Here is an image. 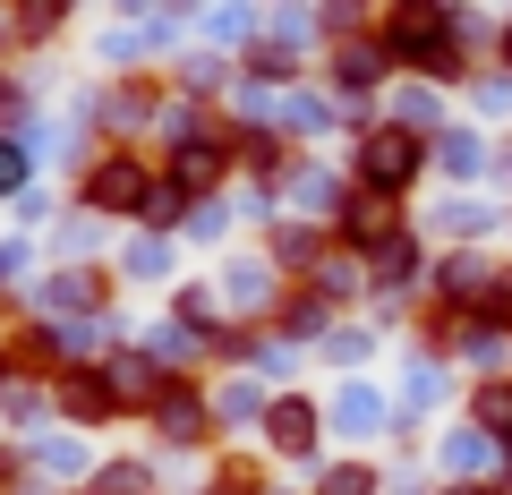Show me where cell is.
Segmentation results:
<instances>
[{
  "mask_svg": "<svg viewBox=\"0 0 512 495\" xmlns=\"http://www.w3.org/2000/svg\"><path fill=\"white\" fill-rule=\"evenodd\" d=\"M461 35H470V18H453V9H436V0H402V9H384L376 43L384 60H402V69L419 77H461Z\"/></svg>",
  "mask_w": 512,
  "mask_h": 495,
  "instance_id": "1",
  "label": "cell"
},
{
  "mask_svg": "<svg viewBox=\"0 0 512 495\" xmlns=\"http://www.w3.org/2000/svg\"><path fill=\"white\" fill-rule=\"evenodd\" d=\"M419 171H427V137L419 129L393 120V129H367L359 137V188H367V197H402Z\"/></svg>",
  "mask_w": 512,
  "mask_h": 495,
  "instance_id": "2",
  "label": "cell"
},
{
  "mask_svg": "<svg viewBox=\"0 0 512 495\" xmlns=\"http://www.w3.org/2000/svg\"><path fill=\"white\" fill-rule=\"evenodd\" d=\"M86 205H103V214H146V205H154L146 163H128V154L94 163V171H86Z\"/></svg>",
  "mask_w": 512,
  "mask_h": 495,
  "instance_id": "3",
  "label": "cell"
},
{
  "mask_svg": "<svg viewBox=\"0 0 512 495\" xmlns=\"http://www.w3.org/2000/svg\"><path fill=\"white\" fill-rule=\"evenodd\" d=\"M333 231H342V248H393V239H402V214H393V197H367L359 188Z\"/></svg>",
  "mask_w": 512,
  "mask_h": 495,
  "instance_id": "4",
  "label": "cell"
},
{
  "mask_svg": "<svg viewBox=\"0 0 512 495\" xmlns=\"http://www.w3.org/2000/svg\"><path fill=\"white\" fill-rule=\"evenodd\" d=\"M154 427H163L171 444H197L205 436V402L188 385H163V393H154Z\"/></svg>",
  "mask_w": 512,
  "mask_h": 495,
  "instance_id": "5",
  "label": "cell"
},
{
  "mask_svg": "<svg viewBox=\"0 0 512 495\" xmlns=\"http://www.w3.org/2000/svg\"><path fill=\"white\" fill-rule=\"evenodd\" d=\"M265 427H274V444H282V453H308V444H316V402L282 393V402L265 410Z\"/></svg>",
  "mask_w": 512,
  "mask_h": 495,
  "instance_id": "6",
  "label": "cell"
},
{
  "mask_svg": "<svg viewBox=\"0 0 512 495\" xmlns=\"http://www.w3.org/2000/svg\"><path fill=\"white\" fill-rule=\"evenodd\" d=\"M60 410H69V419H86V427L120 419V410H111V376H69V385H60Z\"/></svg>",
  "mask_w": 512,
  "mask_h": 495,
  "instance_id": "7",
  "label": "cell"
},
{
  "mask_svg": "<svg viewBox=\"0 0 512 495\" xmlns=\"http://www.w3.org/2000/svg\"><path fill=\"white\" fill-rule=\"evenodd\" d=\"M384 69H393V60H384V43H350V52L333 60V86H342V94H367Z\"/></svg>",
  "mask_w": 512,
  "mask_h": 495,
  "instance_id": "8",
  "label": "cell"
},
{
  "mask_svg": "<svg viewBox=\"0 0 512 495\" xmlns=\"http://www.w3.org/2000/svg\"><path fill=\"white\" fill-rule=\"evenodd\" d=\"M376 282H393V291H410V282H419V239H393V248H376Z\"/></svg>",
  "mask_w": 512,
  "mask_h": 495,
  "instance_id": "9",
  "label": "cell"
},
{
  "mask_svg": "<svg viewBox=\"0 0 512 495\" xmlns=\"http://www.w3.org/2000/svg\"><path fill=\"white\" fill-rule=\"evenodd\" d=\"M478 163H487V146H478L470 129H453V137H444V171H461V180H470Z\"/></svg>",
  "mask_w": 512,
  "mask_h": 495,
  "instance_id": "10",
  "label": "cell"
},
{
  "mask_svg": "<svg viewBox=\"0 0 512 495\" xmlns=\"http://www.w3.org/2000/svg\"><path fill=\"white\" fill-rule=\"evenodd\" d=\"M376 419H384V402H376L367 385H350V393H342V427H359V436H367Z\"/></svg>",
  "mask_w": 512,
  "mask_h": 495,
  "instance_id": "11",
  "label": "cell"
},
{
  "mask_svg": "<svg viewBox=\"0 0 512 495\" xmlns=\"http://www.w3.org/2000/svg\"><path fill=\"white\" fill-rule=\"evenodd\" d=\"M205 495H265V487H256V470H248V461H222Z\"/></svg>",
  "mask_w": 512,
  "mask_h": 495,
  "instance_id": "12",
  "label": "cell"
},
{
  "mask_svg": "<svg viewBox=\"0 0 512 495\" xmlns=\"http://www.w3.org/2000/svg\"><path fill=\"white\" fill-rule=\"evenodd\" d=\"M325 495H376V478H367V470H359V461H342V470H333V478H325Z\"/></svg>",
  "mask_w": 512,
  "mask_h": 495,
  "instance_id": "13",
  "label": "cell"
},
{
  "mask_svg": "<svg viewBox=\"0 0 512 495\" xmlns=\"http://www.w3.org/2000/svg\"><path fill=\"white\" fill-rule=\"evenodd\" d=\"M103 487H111V495H137V487H146V470H137V461H111Z\"/></svg>",
  "mask_w": 512,
  "mask_h": 495,
  "instance_id": "14",
  "label": "cell"
},
{
  "mask_svg": "<svg viewBox=\"0 0 512 495\" xmlns=\"http://www.w3.org/2000/svg\"><path fill=\"white\" fill-rule=\"evenodd\" d=\"M18 171H26V163H18V146H0V188H18Z\"/></svg>",
  "mask_w": 512,
  "mask_h": 495,
  "instance_id": "15",
  "label": "cell"
},
{
  "mask_svg": "<svg viewBox=\"0 0 512 495\" xmlns=\"http://www.w3.org/2000/svg\"><path fill=\"white\" fill-rule=\"evenodd\" d=\"M504 77H512V26H504Z\"/></svg>",
  "mask_w": 512,
  "mask_h": 495,
  "instance_id": "16",
  "label": "cell"
}]
</instances>
